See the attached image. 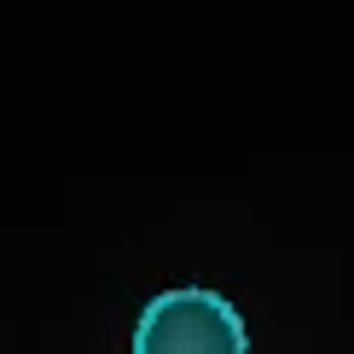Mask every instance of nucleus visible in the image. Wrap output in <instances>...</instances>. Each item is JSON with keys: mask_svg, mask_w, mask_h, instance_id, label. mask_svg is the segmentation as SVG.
<instances>
[{"mask_svg": "<svg viewBox=\"0 0 354 354\" xmlns=\"http://www.w3.org/2000/svg\"><path fill=\"white\" fill-rule=\"evenodd\" d=\"M250 331L221 290L180 285L163 290L157 302H145L134 326V354H244Z\"/></svg>", "mask_w": 354, "mask_h": 354, "instance_id": "1", "label": "nucleus"}]
</instances>
